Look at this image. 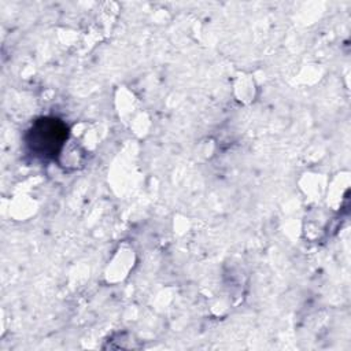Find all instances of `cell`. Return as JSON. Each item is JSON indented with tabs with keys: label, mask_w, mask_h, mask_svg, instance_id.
<instances>
[{
	"label": "cell",
	"mask_w": 351,
	"mask_h": 351,
	"mask_svg": "<svg viewBox=\"0 0 351 351\" xmlns=\"http://www.w3.org/2000/svg\"><path fill=\"white\" fill-rule=\"evenodd\" d=\"M67 137L66 126L55 118L37 121L27 136V144L37 155H55Z\"/></svg>",
	"instance_id": "obj_1"
}]
</instances>
